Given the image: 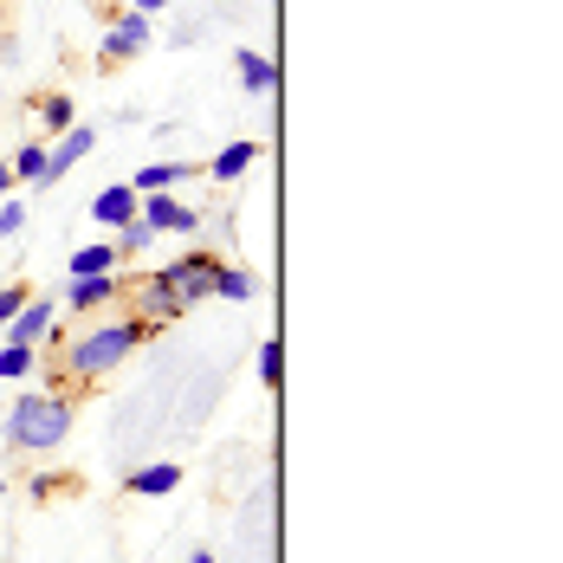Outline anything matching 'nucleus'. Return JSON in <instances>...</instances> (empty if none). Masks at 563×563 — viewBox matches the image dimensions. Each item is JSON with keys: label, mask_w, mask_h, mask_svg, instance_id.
Returning a JSON list of instances; mask_svg holds the SVG:
<instances>
[{"label": "nucleus", "mask_w": 563, "mask_h": 563, "mask_svg": "<svg viewBox=\"0 0 563 563\" xmlns=\"http://www.w3.org/2000/svg\"><path fill=\"white\" fill-rule=\"evenodd\" d=\"M221 266H227L221 253H188V260H169V266H156V273H163V285L181 298V311H195V305H208V298H214Z\"/></svg>", "instance_id": "3"}, {"label": "nucleus", "mask_w": 563, "mask_h": 563, "mask_svg": "<svg viewBox=\"0 0 563 563\" xmlns=\"http://www.w3.org/2000/svg\"><path fill=\"white\" fill-rule=\"evenodd\" d=\"M7 188H13V163H7V156H0V195H7Z\"/></svg>", "instance_id": "25"}, {"label": "nucleus", "mask_w": 563, "mask_h": 563, "mask_svg": "<svg viewBox=\"0 0 563 563\" xmlns=\"http://www.w3.org/2000/svg\"><path fill=\"white\" fill-rule=\"evenodd\" d=\"M260 383L279 389V343H260Z\"/></svg>", "instance_id": "23"}, {"label": "nucleus", "mask_w": 563, "mask_h": 563, "mask_svg": "<svg viewBox=\"0 0 563 563\" xmlns=\"http://www.w3.org/2000/svg\"><path fill=\"white\" fill-rule=\"evenodd\" d=\"M71 421H78L71 395L33 389V395H20V401L7 408V448L13 453H53L58 441L71 434Z\"/></svg>", "instance_id": "2"}, {"label": "nucleus", "mask_w": 563, "mask_h": 563, "mask_svg": "<svg viewBox=\"0 0 563 563\" xmlns=\"http://www.w3.org/2000/svg\"><path fill=\"white\" fill-rule=\"evenodd\" d=\"M136 201H143V195H136L130 181H111V188H104V195L91 201V214H98V221H104V227L117 233L123 221H136Z\"/></svg>", "instance_id": "10"}, {"label": "nucleus", "mask_w": 563, "mask_h": 563, "mask_svg": "<svg viewBox=\"0 0 563 563\" xmlns=\"http://www.w3.org/2000/svg\"><path fill=\"white\" fill-rule=\"evenodd\" d=\"M136 221L156 227V233H195L201 227V208H188V201H175L169 188H156V195L136 201Z\"/></svg>", "instance_id": "5"}, {"label": "nucleus", "mask_w": 563, "mask_h": 563, "mask_svg": "<svg viewBox=\"0 0 563 563\" xmlns=\"http://www.w3.org/2000/svg\"><path fill=\"white\" fill-rule=\"evenodd\" d=\"M253 163H260V143H227L221 156L208 163V175H214V181H240Z\"/></svg>", "instance_id": "14"}, {"label": "nucleus", "mask_w": 563, "mask_h": 563, "mask_svg": "<svg viewBox=\"0 0 563 563\" xmlns=\"http://www.w3.org/2000/svg\"><path fill=\"white\" fill-rule=\"evenodd\" d=\"M188 563H214V551H195V558H188Z\"/></svg>", "instance_id": "26"}, {"label": "nucleus", "mask_w": 563, "mask_h": 563, "mask_svg": "<svg viewBox=\"0 0 563 563\" xmlns=\"http://www.w3.org/2000/svg\"><path fill=\"white\" fill-rule=\"evenodd\" d=\"M175 486H181V466H175V460H156V466L130 473V493H136V499H169Z\"/></svg>", "instance_id": "11"}, {"label": "nucleus", "mask_w": 563, "mask_h": 563, "mask_svg": "<svg viewBox=\"0 0 563 563\" xmlns=\"http://www.w3.org/2000/svg\"><path fill=\"white\" fill-rule=\"evenodd\" d=\"M33 111H40V123H46L53 136H65V130L78 123V104H71L65 91H46V98H33Z\"/></svg>", "instance_id": "15"}, {"label": "nucleus", "mask_w": 563, "mask_h": 563, "mask_svg": "<svg viewBox=\"0 0 563 563\" xmlns=\"http://www.w3.org/2000/svg\"><path fill=\"white\" fill-rule=\"evenodd\" d=\"M26 298H33V291H26V285H0V331H7V324H13V311H20V305H26Z\"/></svg>", "instance_id": "21"}, {"label": "nucleus", "mask_w": 563, "mask_h": 563, "mask_svg": "<svg viewBox=\"0 0 563 563\" xmlns=\"http://www.w3.org/2000/svg\"><path fill=\"white\" fill-rule=\"evenodd\" d=\"M91 150H98V130H91V123H71L53 150H46V181H40V188H53L58 175H71L85 156H91Z\"/></svg>", "instance_id": "6"}, {"label": "nucleus", "mask_w": 563, "mask_h": 563, "mask_svg": "<svg viewBox=\"0 0 563 563\" xmlns=\"http://www.w3.org/2000/svg\"><path fill=\"white\" fill-rule=\"evenodd\" d=\"M150 338H156V331L136 324V318H104V324L78 331L71 343H58V363H65V376H78V383H104V376L123 369Z\"/></svg>", "instance_id": "1"}, {"label": "nucleus", "mask_w": 563, "mask_h": 563, "mask_svg": "<svg viewBox=\"0 0 563 563\" xmlns=\"http://www.w3.org/2000/svg\"><path fill=\"white\" fill-rule=\"evenodd\" d=\"M188 175H195V163H150L130 188H136V195H156V188H175V181H188Z\"/></svg>", "instance_id": "16"}, {"label": "nucleus", "mask_w": 563, "mask_h": 563, "mask_svg": "<svg viewBox=\"0 0 563 563\" xmlns=\"http://www.w3.org/2000/svg\"><path fill=\"white\" fill-rule=\"evenodd\" d=\"M33 369H40V343H7V350H0V376H7V383H20V376H33Z\"/></svg>", "instance_id": "18"}, {"label": "nucleus", "mask_w": 563, "mask_h": 563, "mask_svg": "<svg viewBox=\"0 0 563 563\" xmlns=\"http://www.w3.org/2000/svg\"><path fill=\"white\" fill-rule=\"evenodd\" d=\"M123 260H117V246L104 240V246H78L71 253V279H104V273H117Z\"/></svg>", "instance_id": "13"}, {"label": "nucleus", "mask_w": 563, "mask_h": 563, "mask_svg": "<svg viewBox=\"0 0 563 563\" xmlns=\"http://www.w3.org/2000/svg\"><path fill=\"white\" fill-rule=\"evenodd\" d=\"M143 46H150V13H136V7H130V13H117V20H111V33H104V46H98V53H104V65H123V58H136Z\"/></svg>", "instance_id": "7"}, {"label": "nucleus", "mask_w": 563, "mask_h": 563, "mask_svg": "<svg viewBox=\"0 0 563 563\" xmlns=\"http://www.w3.org/2000/svg\"><path fill=\"white\" fill-rule=\"evenodd\" d=\"M58 324V305L53 298H26L20 311H13V324H7V343H46Z\"/></svg>", "instance_id": "8"}, {"label": "nucleus", "mask_w": 563, "mask_h": 563, "mask_svg": "<svg viewBox=\"0 0 563 563\" xmlns=\"http://www.w3.org/2000/svg\"><path fill=\"white\" fill-rule=\"evenodd\" d=\"M136 13H156V7H175V0H130Z\"/></svg>", "instance_id": "24"}, {"label": "nucleus", "mask_w": 563, "mask_h": 563, "mask_svg": "<svg viewBox=\"0 0 563 563\" xmlns=\"http://www.w3.org/2000/svg\"><path fill=\"white\" fill-rule=\"evenodd\" d=\"M240 85H246L253 98H273V91H279V65L266 53H240Z\"/></svg>", "instance_id": "12"}, {"label": "nucleus", "mask_w": 563, "mask_h": 563, "mask_svg": "<svg viewBox=\"0 0 563 563\" xmlns=\"http://www.w3.org/2000/svg\"><path fill=\"white\" fill-rule=\"evenodd\" d=\"M7 163H13L20 181H33V188H40V181H46V143H20V156H7Z\"/></svg>", "instance_id": "20"}, {"label": "nucleus", "mask_w": 563, "mask_h": 563, "mask_svg": "<svg viewBox=\"0 0 563 563\" xmlns=\"http://www.w3.org/2000/svg\"><path fill=\"white\" fill-rule=\"evenodd\" d=\"M117 260H143V253H150V246H156V227H143V221H123L117 227Z\"/></svg>", "instance_id": "17"}, {"label": "nucleus", "mask_w": 563, "mask_h": 563, "mask_svg": "<svg viewBox=\"0 0 563 563\" xmlns=\"http://www.w3.org/2000/svg\"><path fill=\"white\" fill-rule=\"evenodd\" d=\"M20 233H26V208L7 201V208H0V240H20Z\"/></svg>", "instance_id": "22"}, {"label": "nucleus", "mask_w": 563, "mask_h": 563, "mask_svg": "<svg viewBox=\"0 0 563 563\" xmlns=\"http://www.w3.org/2000/svg\"><path fill=\"white\" fill-rule=\"evenodd\" d=\"M260 291V279L246 273V266H221V279H214V298H233V305H246Z\"/></svg>", "instance_id": "19"}, {"label": "nucleus", "mask_w": 563, "mask_h": 563, "mask_svg": "<svg viewBox=\"0 0 563 563\" xmlns=\"http://www.w3.org/2000/svg\"><path fill=\"white\" fill-rule=\"evenodd\" d=\"M117 298H123V279H117V273L65 285V311H104V305H117Z\"/></svg>", "instance_id": "9"}, {"label": "nucleus", "mask_w": 563, "mask_h": 563, "mask_svg": "<svg viewBox=\"0 0 563 563\" xmlns=\"http://www.w3.org/2000/svg\"><path fill=\"white\" fill-rule=\"evenodd\" d=\"M123 305H130V318H136V324H150V331H163V324H175V318H181V298L163 285V273L130 279V285H123Z\"/></svg>", "instance_id": "4"}]
</instances>
